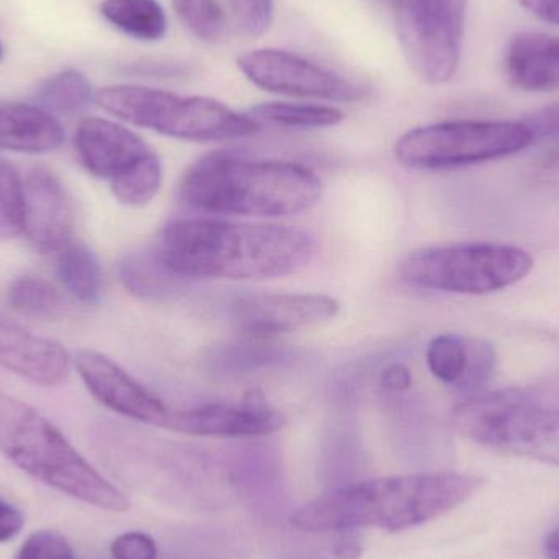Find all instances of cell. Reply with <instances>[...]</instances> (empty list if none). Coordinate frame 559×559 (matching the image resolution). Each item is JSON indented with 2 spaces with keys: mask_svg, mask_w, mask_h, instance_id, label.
I'll use <instances>...</instances> for the list:
<instances>
[{
  "mask_svg": "<svg viewBox=\"0 0 559 559\" xmlns=\"http://www.w3.org/2000/svg\"><path fill=\"white\" fill-rule=\"evenodd\" d=\"M100 13L115 28L140 41H159L167 33V15L157 0H104Z\"/></svg>",
  "mask_w": 559,
  "mask_h": 559,
  "instance_id": "20",
  "label": "cell"
},
{
  "mask_svg": "<svg viewBox=\"0 0 559 559\" xmlns=\"http://www.w3.org/2000/svg\"><path fill=\"white\" fill-rule=\"evenodd\" d=\"M338 311L337 299L319 293H259L236 298L229 316L246 337L271 338L331 321Z\"/></svg>",
  "mask_w": 559,
  "mask_h": 559,
  "instance_id": "11",
  "label": "cell"
},
{
  "mask_svg": "<svg viewBox=\"0 0 559 559\" xmlns=\"http://www.w3.org/2000/svg\"><path fill=\"white\" fill-rule=\"evenodd\" d=\"M25 525L22 512L0 498V544L13 540Z\"/></svg>",
  "mask_w": 559,
  "mask_h": 559,
  "instance_id": "36",
  "label": "cell"
},
{
  "mask_svg": "<svg viewBox=\"0 0 559 559\" xmlns=\"http://www.w3.org/2000/svg\"><path fill=\"white\" fill-rule=\"evenodd\" d=\"M173 7L183 26L202 41L216 43L225 36L228 20L216 0H173Z\"/></svg>",
  "mask_w": 559,
  "mask_h": 559,
  "instance_id": "27",
  "label": "cell"
},
{
  "mask_svg": "<svg viewBox=\"0 0 559 559\" xmlns=\"http://www.w3.org/2000/svg\"><path fill=\"white\" fill-rule=\"evenodd\" d=\"M23 235L41 254L61 251L72 241L74 231L71 197L52 174L43 169L32 170L23 180Z\"/></svg>",
  "mask_w": 559,
  "mask_h": 559,
  "instance_id": "14",
  "label": "cell"
},
{
  "mask_svg": "<svg viewBox=\"0 0 559 559\" xmlns=\"http://www.w3.org/2000/svg\"><path fill=\"white\" fill-rule=\"evenodd\" d=\"M95 104L118 120L164 136L197 143L242 140L261 131L248 114L199 95H179L143 85H110L95 92Z\"/></svg>",
  "mask_w": 559,
  "mask_h": 559,
  "instance_id": "5",
  "label": "cell"
},
{
  "mask_svg": "<svg viewBox=\"0 0 559 559\" xmlns=\"http://www.w3.org/2000/svg\"><path fill=\"white\" fill-rule=\"evenodd\" d=\"M468 347V365L460 390L475 396L491 380L496 368V350L489 342L481 338H466Z\"/></svg>",
  "mask_w": 559,
  "mask_h": 559,
  "instance_id": "30",
  "label": "cell"
},
{
  "mask_svg": "<svg viewBox=\"0 0 559 559\" xmlns=\"http://www.w3.org/2000/svg\"><path fill=\"white\" fill-rule=\"evenodd\" d=\"M0 452L36 481L102 511L123 512L130 501L105 479L55 424L29 404L0 391Z\"/></svg>",
  "mask_w": 559,
  "mask_h": 559,
  "instance_id": "4",
  "label": "cell"
},
{
  "mask_svg": "<svg viewBox=\"0 0 559 559\" xmlns=\"http://www.w3.org/2000/svg\"><path fill=\"white\" fill-rule=\"evenodd\" d=\"M255 123L292 130H321L337 127L344 121V111L328 105L292 104V102H267L249 110Z\"/></svg>",
  "mask_w": 559,
  "mask_h": 559,
  "instance_id": "22",
  "label": "cell"
},
{
  "mask_svg": "<svg viewBox=\"0 0 559 559\" xmlns=\"http://www.w3.org/2000/svg\"><path fill=\"white\" fill-rule=\"evenodd\" d=\"M95 100L91 82L82 72L68 69L46 79L38 91L35 102L39 108L52 117H78L84 114Z\"/></svg>",
  "mask_w": 559,
  "mask_h": 559,
  "instance_id": "21",
  "label": "cell"
},
{
  "mask_svg": "<svg viewBox=\"0 0 559 559\" xmlns=\"http://www.w3.org/2000/svg\"><path fill=\"white\" fill-rule=\"evenodd\" d=\"M15 559H74V550L64 535L39 531L26 538Z\"/></svg>",
  "mask_w": 559,
  "mask_h": 559,
  "instance_id": "32",
  "label": "cell"
},
{
  "mask_svg": "<svg viewBox=\"0 0 559 559\" xmlns=\"http://www.w3.org/2000/svg\"><path fill=\"white\" fill-rule=\"evenodd\" d=\"M111 558L114 559H157L159 547L150 535L143 532H128L115 538L111 544Z\"/></svg>",
  "mask_w": 559,
  "mask_h": 559,
  "instance_id": "33",
  "label": "cell"
},
{
  "mask_svg": "<svg viewBox=\"0 0 559 559\" xmlns=\"http://www.w3.org/2000/svg\"><path fill=\"white\" fill-rule=\"evenodd\" d=\"M468 365L466 338L460 335L442 334L432 338L427 348V367L430 373L450 386L460 388Z\"/></svg>",
  "mask_w": 559,
  "mask_h": 559,
  "instance_id": "25",
  "label": "cell"
},
{
  "mask_svg": "<svg viewBox=\"0 0 559 559\" xmlns=\"http://www.w3.org/2000/svg\"><path fill=\"white\" fill-rule=\"evenodd\" d=\"M59 282L74 301L85 306L98 305L102 299L100 262L87 245L72 239L58 252Z\"/></svg>",
  "mask_w": 559,
  "mask_h": 559,
  "instance_id": "19",
  "label": "cell"
},
{
  "mask_svg": "<svg viewBox=\"0 0 559 559\" xmlns=\"http://www.w3.org/2000/svg\"><path fill=\"white\" fill-rule=\"evenodd\" d=\"M380 384L388 393H403V391L409 390L411 384H413V374H411L406 365L394 361L381 371Z\"/></svg>",
  "mask_w": 559,
  "mask_h": 559,
  "instance_id": "35",
  "label": "cell"
},
{
  "mask_svg": "<svg viewBox=\"0 0 559 559\" xmlns=\"http://www.w3.org/2000/svg\"><path fill=\"white\" fill-rule=\"evenodd\" d=\"M121 283L140 298L163 299L179 289L180 280L163 267L153 252L127 255L118 267Z\"/></svg>",
  "mask_w": 559,
  "mask_h": 559,
  "instance_id": "23",
  "label": "cell"
},
{
  "mask_svg": "<svg viewBox=\"0 0 559 559\" xmlns=\"http://www.w3.org/2000/svg\"><path fill=\"white\" fill-rule=\"evenodd\" d=\"M519 2L545 22L559 26V0H519Z\"/></svg>",
  "mask_w": 559,
  "mask_h": 559,
  "instance_id": "39",
  "label": "cell"
},
{
  "mask_svg": "<svg viewBox=\"0 0 559 559\" xmlns=\"http://www.w3.org/2000/svg\"><path fill=\"white\" fill-rule=\"evenodd\" d=\"M397 39L413 71L427 84L455 75L465 35L466 0H393Z\"/></svg>",
  "mask_w": 559,
  "mask_h": 559,
  "instance_id": "9",
  "label": "cell"
},
{
  "mask_svg": "<svg viewBox=\"0 0 559 559\" xmlns=\"http://www.w3.org/2000/svg\"><path fill=\"white\" fill-rule=\"evenodd\" d=\"M453 423L479 445L559 466V409L524 391L469 396L453 411Z\"/></svg>",
  "mask_w": 559,
  "mask_h": 559,
  "instance_id": "6",
  "label": "cell"
},
{
  "mask_svg": "<svg viewBox=\"0 0 559 559\" xmlns=\"http://www.w3.org/2000/svg\"><path fill=\"white\" fill-rule=\"evenodd\" d=\"M506 71L515 87L528 92L559 88V38L545 33H521L509 43Z\"/></svg>",
  "mask_w": 559,
  "mask_h": 559,
  "instance_id": "18",
  "label": "cell"
},
{
  "mask_svg": "<svg viewBox=\"0 0 559 559\" xmlns=\"http://www.w3.org/2000/svg\"><path fill=\"white\" fill-rule=\"evenodd\" d=\"M532 143L524 121L453 120L407 131L396 141L394 156L407 169L449 170L501 159Z\"/></svg>",
  "mask_w": 559,
  "mask_h": 559,
  "instance_id": "8",
  "label": "cell"
},
{
  "mask_svg": "<svg viewBox=\"0 0 559 559\" xmlns=\"http://www.w3.org/2000/svg\"><path fill=\"white\" fill-rule=\"evenodd\" d=\"M299 559H318V558H305V557H302V558H299Z\"/></svg>",
  "mask_w": 559,
  "mask_h": 559,
  "instance_id": "42",
  "label": "cell"
},
{
  "mask_svg": "<svg viewBox=\"0 0 559 559\" xmlns=\"http://www.w3.org/2000/svg\"><path fill=\"white\" fill-rule=\"evenodd\" d=\"M64 128L58 118L38 105L0 102V150L45 154L64 143Z\"/></svg>",
  "mask_w": 559,
  "mask_h": 559,
  "instance_id": "17",
  "label": "cell"
},
{
  "mask_svg": "<svg viewBox=\"0 0 559 559\" xmlns=\"http://www.w3.org/2000/svg\"><path fill=\"white\" fill-rule=\"evenodd\" d=\"M238 68L251 84L272 94L337 104H358L368 97L367 88L285 49L246 52L239 56Z\"/></svg>",
  "mask_w": 559,
  "mask_h": 559,
  "instance_id": "10",
  "label": "cell"
},
{
  "mask_svg": "<svg viewBox=\"0 0 559 559\" xmlns=\"http://www.w3.org/2000/svg\"><path fill=\"white\" fill-rule=\"evenodd\" d=\"M157 559H239L231 538L216 532H193L169 545Z\"/></svg>",
  "mask_w": 559,
  "mask_h": 559,
  "instance_id": "29",
  "label": "cell"
},
{
  "mask_svg": "<svg viewBox=\"0 0 559 559\" xmlns=\"http://www.w3.org/2000/svg\"><path fill=\"white\" fill-rule=\"evenodd\" d=\"M483 479L466 473H413L341 486L292 514L309 534L373 527L403 532L449 514L468 501Z\"/></svg>",
  "mask_w": 559,
  "mask_h": 559,
  "instance_id": "2",
  "label": "cell"
},
{
  "mask_svg": "<svg viewBox=\"0 0 559 559\" xmlns=\"http://www.w3.org/2000/svg\"><path fill=\"white\" fill-rule=\"evenodd\" d=\"M179 197L212 215L285 218L318 205L322 182L302 164L213 153L187 170Z\"/></svg>",
  "mask_w": 559,
  "mask_h": 559,
  "instance_id": "3",
  "label": "cell"
},
{
  "mask_svg": "<svg viewBox=\"0 0 559 559\" xmlns=\"http://www.w3.org/2000/svg\"><path fill=\"white\" fill-rule=\"evenodd\" d=\"M151 252L179 278L269 280L308 267L318 239L292 226L186 218L169 223Z\"/></svg>",
  "mask_w": 559,
  "mask_h": 559,
  "instance_id": "1",
  "label": "cell"
},
{
  "mask_svg": "<svg viewBox=\"0 0 559 559\" xmlns=\"http://www.w3.org/2000/svg\"><path fill=\"white\" fill-rule=\"evenodd\" d=\"M0 368L38 386L64 383L71 358L59 342L0 316Z\"/></svg>",
  "mask_w": 559,
  "mask_h": 559,
  "instance_id": "15",
  "label": "cell"
},
{
  "mask_svg": "<svg viewBox=\"0 0 559 559\" xmlns=\"http://www.w3.org/2000/svg\"><path fill=\"white\" fill-rule=\"evenodd\" d=\"M534 141L559 140V102L547 105L525 118Z\"/></svg>",
  "mask_w": 559,
  "mask_h": 559,
  "instance_id": "34",
  "label": "cell"
},
{
  "mask_svg": "<svg viewBox=\"0 0 559 559\" xmlns=\"http://www.w3.org/2000/svg\"><path fill=\"white\" fill-rule=\"evenodd\" d=\"M79 377L92 396L108 409L136 423L166 427L170 409L111 358L95 350L75 355Z\"/></svg>",
  "mask_w": 559,
  "mask_h": 559,
  "instance_id": "13",
  "label": "cell"
},
{
  "mask_svg": "<svg viewBox=\"0 0 559 559\" xmlns=\"http://www.w3.org/2000/svg\"><path fill=\"white\" fill-rule=\"evenodd\" d=\"M74 146L85 170L105 180H114L153 151L123 124L95 117L79 123Z\"/></svg>",
  "mask_w": 559,
  "mask_h": 559,
  "instance_id": "16",
  "label": "cell"
},
{
  "mask_svg": "<svg viewBox=\"0 0 559 559\" xmlns=\"http://www.w3.org/2000/svg\"><path fill=\"white\" fill-rule=\"evenodd\" d=\"M9 305L26 316H55L61 309V295L48 280L23 275L10 285Z\"/></svg>",
  "mask_w": 559,
  "mask_h": 559,
  "instance_id": "26",
  "label": "cell"
},
{
  "mask_svg": "<svg viewBox=\"0 0 559 559\" xmlns=\"http://www.w3.org/2000/svg\"><path fill=\"white\" fill-rule=\"evenodd\" d=\"M535 176L538 182L559 193V146L540 160Z\"/></svg>",
  "mask_w": 559,
  "mask_h": 559,
  "instance_id": "37",
  "label": "cell"
},
{
  "mask_svg": "<svg viewBox=\"0 0 559 559\" xmlns=\"http://www.w3.org/2000/svg\"><path fill=\"white\" fill-rule=\"evenodd\" d=\"M163 183V163L154 151L138 160L130 169L110 180L111 193L128 206H143L153 202Z\"/></svg>",
  "mask_w": 559,
  "mask_h": 559,
  "instance_id": "24",
  "label": "cell"
},
{
  "mask_svg": "<svg viewBox=\"0 0 559 559\" xmlns=\"http://www.w3.org/2000/svg\"><path fill=\"white\" fill-rule=\"evenodd\" d=\"M545 551H547L548 559H559V527L548 535L547 542H545Z\"/></svg>",
  "mask_w": 559,
  "mask_h": 559,
  "instance_id": "40",
  "label": "cell"
},
{
  "mask_svg": "<svg viewBox=\"0 0 559 559\" xmlns=\"http://www.w3.org/2000/svg\"><path fill=\"white\" fill-rule=\"evenodd\" d=\"M335 559H358L361 555V540L354 531L341 532V537L334 542Z\"/></svg>",
  "mask_w": 559,
  "mask_h": 559,
  "instance_id": "38",
  "label": "cell"
},
{
  "mask_svg": "<svg viewBox=\"0 0 559 559\" xmlns=\"http://www.w3.org/2000/svg\"><path fill=\"white\" fill-rule=\"evenodd\" d=\"M233 19L245 35L261 36L274 20V0H228Z\"/></svg>",
  "mask_w": 559,
  "mask_h": 559,
  "instance_id": "31",
  "label": "cell"
},
{
  "mask_svg": "<svg viewBox=\"0 0 559 559\" xmlns=\"http://www.w3.org/2000/svg\"><path fill=\"white\" fill-rule=\"evenodd\" d=\"M25 189L15 167L0 159V239L23 235Z\"/></svg>",
  "mask_w": 559,
  "mask_h": 559,
  "instance_id": "28",
  "label": "cell"
},
{
  "mask_svg": "<svg viewBox=\"0 0 559 559\" xmlns=\"http://www.w3.org/2000/svg\"><path fill=\"white\" fill-rule=\"evenodd\" d=\"M285 423V416L272 406L261 390H251L238 403L218 401L170 409L166 429L187 436L254 439L277 432Z\"/></svg>",
  "mask_w": 559,
  "mask_h": 559,
  "instance_id": "12",
  "label": "cell"
},
{
  "mask_svg": "<svg viewBox=\"0 0 559 559\" xmlns=\"http://www.w3.org/2000/svg\"><path fill=\"white\" fill-rule=\"evenodd\" d=\"M532 267L534 259L515 246L456 242L411 252L400 264V277L416 288L486 295L515 285Z\"/></svg>",
  "mask_w": 559,
  "mask_h": 559,
  "instance_id": "7",
  "label": "cell"
},
{
  "mask_svg": "<svg viewBox=\"0 0 559 559\" xmlns=\"http://www.w3.org/2000/svg\"><path fill=\"white\" fill-rule=\"evenodd\" d=\"M2 56H3V48H2V43H0V61H2Z\"/></svg>",
  "mask_w": 559,
  "mask_h": 559,
  "instance_id": "41",
  "label": "cell"
}]
</instances>
